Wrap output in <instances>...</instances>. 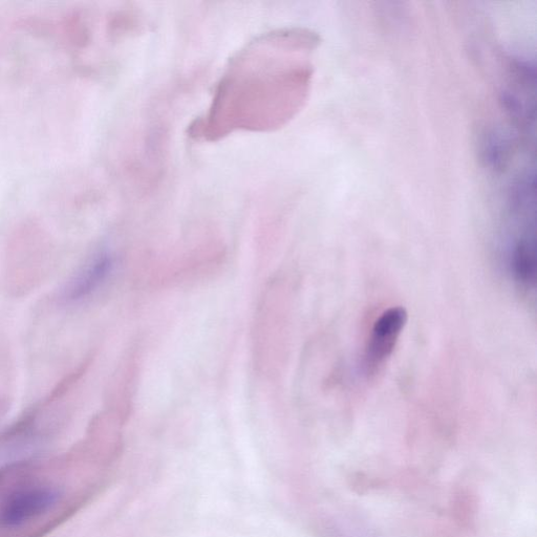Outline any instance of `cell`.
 <instances>
[{
    "label": "cell",
    "instance_id": "cell-1",
    "mask_svg": "<svg viewBox=\"0 0 537 537\" xmlns=\"http://www.w3.org/2000/svg\"><path fill=\"white\" fill-rule=\"evenodd\" d=\"M313 34L284 29L254 39L231 61L208 111L189 128L200 142L236 132H272L302 109L310 90Z\"/></svg>",
    "mask_w": 537,
    "mask_h": 537
},
{
    "label": "cell",
    "instance_id": "cell-2",
    "mask_svg": "<svg viewBox=\"0 0 537 537\" xmlns=\"http://www.w3.org/2000/svg\"><path fill=\"white\" fill-rule=\"evenodd\" d=\"M119 456L89 436L72 453L0 468V537H42L103 487Z\"/></svg>",
    "mask_w": 537,
    "mask_h": 537
},
{
    "label": "cell",
    "instance_id": "cell-3",
    "mask_svg": "<svg viewBox=\"0 0 537 537\" xmlns=\"http://www.w3.org/2000/svg\"><path fill=\"white\" fill-rule=\"evenodd\" d=\"M407 316L403 307H393L376 319L362 356L365 375L375 376L391 358L406 325Z\"/></svg>",
    "mask_w": 537,
    "mask_h": 537
},
{
    "label": "cell",
    "instance_id": "cell-4",
    "mask_svg": "<svg viewBox=\"0 0 537 537\" xmlns=\"http://www.w3.org/2000/svg\"><path fill=\"white\" fill-rule=\"evenodd\" d=\"M114 259L109 252H100L69 279L58 299L63 305L82 302L96 292L111 275Z\"/></svg>",
    "mask_w": 537,
    "mask_h": 537
}]
</instances>
